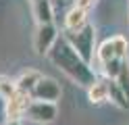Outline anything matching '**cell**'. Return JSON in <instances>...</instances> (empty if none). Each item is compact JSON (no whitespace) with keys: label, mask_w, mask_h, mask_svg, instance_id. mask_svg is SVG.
I'll use <instances>...</instances> for the list:
<instances>
[{"label":"cell","mask_w":129,"mask_h":125,"mask_svg":"<svg viewBox=\"0 0 129 125\" xmlns=\"http://www.w3.org/2000/svg\"><path fill=\"white\" fill-rule=\"evenodd\" d=\"M48 58L52 61V65L56 69H60L69 79H73L79 86H92L96 81V73L92 69L90 63H85L81 56L77 54V50L67 42V38H56V42L52 44V48L48 50Z\"/></svg>","instance_id":"6da1fadb"},{"label":"cell","mask_w":129,"mask_h":125,"mask_svg":"<svg viewBox=\"0 0 129 125\" xmlns=\"http://www.w3.org/2000/svg\"><path fill=\"white\" fill-rule=\"evenodd\" d=\"M64 38H67V42L71 46H73L77 50V54L83 58L85 63L94 61V44H96V29L94 25H83L81 29L77 31H64Z\"/></svg>","instance_id":"7a4b0ae2"},{"label":"cell","mask_w":129,"mask_h":125,"mask_svg":"<svg viewBox=\"0 0 129 125\" xmlns=\"http://www.w3.org/2000/svg\"><path fill=\"white\" fill-rule=\"evenodd\" d=\"M56 102H48V100H31L27 111H25V117L34 123H52L56 119Z\"/></svg>","instance_id":"3957f363"},{"label":"cell","mask_w":129,"mask_h":125,"mask_svg":"<svg viewBox=\"0 0 129 125\" xmlns=\"http://www.w3.org/2000/svg\"><path fill=\"white\" fill-rule=\"evenodd\" d=\"M31 102V94L23 90H17L11 98H6V104H4V115H6V121H19L23 115H25L27 106Z\"/></svg>","instance_id":"277c9868"},{"label":"cell","mask_w":129,"mask_h":125,"mask_svg":"<svg viewBox=\"0 0 129 125\" xmlns=\"http://www.w3.org/2000/svg\"><path fill=\"white\" fill-rule=\"evenodd\" d=\"M60 94H62L60 83L56 79H52V77H44V75H42V79L36 83V88L31 90V98L48 100V102H56V100L60 98Z\"/></svg>","instance_id":"5b68a950"},{"label":"cell","mask_w":129,"mask_h":125,"mask_svg":"<svg viewBox=\"0 0 129 125\" xmlns=\"http://www.w3.org/2000/svg\"><path fill=\"white\" fill-rule=\"evenodd\" d=\"M58 38V31H56L54 23H46V25H38V31H36V38H34V48H36V54L44 56L48 54V50L52 48V44Z\"/></svg>","instance_id":"8992f818"},{"label":"cell","mask_w":129,"mask_h":125,"mask_svg":"<svg viewBox=\"0 0 129 125\" xmlns=\"http://www.w3.org/2000/svg\"><path fill=\"white\" fill-rule=\"evenodd\" d=\"M83 25H87V11L73 4L69 8V13L64 15V31H77Z\"/></svg>","instance_id":"52a82bcc"},{"label":"cell","mask_w":129,"mask_h":125,"mask_svg":"<svg viewBox=\"0 0 129 125\" xmlns=\"http://www.w3.org/2000/svg\"><path fill=\"white\" fill-rule=\"evenodd\" d=\"M34 17L38 25L54 23V4L52 0H36L34 2Z\"/></svg>","instance_id":"ba28073f"},{"label":"cell","mask_w":129,"mask_h":125,"mask_svg":"<svg viewBox=\"0 0 129 125\" xmlns=\"http://www.w3.org/2000/svg\"><path fill=\"white\" fill-rule=\"evenodd\" d=\"M87 98L94 104L108 100V79H96L92 86H87Z\"/></svg>","instance_id":"9c48e42d"},{"label":"cell","mask_w":129,"mask_h":125,"mask_svg":"<svg viewBox=\"0 0 129 125\" xmlns=\"http://www.w3.org/2000/svg\"><path fill=\"white\" fill-rule=\"evenodd\" d=\"M42 79V73L36 71V69H27V71H23L19 75V79H15L17 81V88L23 90V92H27V94H31V90L36 88V83Z\"/></svg>","instance_id":"30bf717a"},{"label":"cell","mask_w":129,"mask_h":125,"mask_svg":"<svg viewBox=\"0 0 129 125\" xmlns=\"http://www.w3.org/2000/svg\"><path fill=\"white\" fill-rule=\"evenodd\" d=\"M108 98H110V102H115L119 108H129V100L123 94V90L117 86L115 79H108Z\"/></svg>","instance_id":"8fae6325"},{"label":"cell","mask_w":129,"mask_h":125,"mask_svg":"<svg viewBox=\"0 0 129 125\" xmlns=\"http://www.w3.org/2000/svg\"><path fill=\"white\" fill-rule=\"evenodd\" d=\"M115 81H117V86L123 90V94L129 100V61H127V58L121 63V71H119V75L115 77Z\"/></svg>","instance_id":"7c38bea8"},{"label":"cell","mask_w":129,"mask_h":125,"mask_svg":"<svg viewBox=\"0 0 129 125\" xmlns=\"http://www.w3.org/2000/svg\"><path fill=\"white\" fill-rule=\"evenodd\" d=\"M110 42H112V46H115V54H117V58L125 61V58L129 56V42H127L123 36H115V38H110Z\"/></svg>","instance_id":"4fadbf2b"},{"label":"cell","mask_w":129,"mask_h":125,"mask_svg":"<svg viewBox=\"0 0 129 125\" xmlns=\"http://www.w3.org/2000/svg\"><path fill=\"white\" fill-rule=\"evenodd\" d=\"M17 81H13L11 77H6V75H0V98H11L15 92H17Z\"/></svg>","instance_id":"5bb4252c"},{"label":"cell","mask_w":129,"mask_h":125,"mask_svg":"<svg viewBox=\"0 0 129 125\" xmlns=\"http://www.w3.org/2000/svg\"><path fill=\"white\" fill-rule=\"evenodd\" d=\"M121 58H110V61H106V63H102V73H104V77L106 79H115L117 75H119V71H121Z\"/></svg>","instance_id":"9a60e30c"},{"label":"cell","mask_w":129,"mask_h":125,"mask_svg":"<svg viewBox=\"0 0 129 125\" xmlns=\"http://www.w3.org/2000/svg\"><path fill=\"white\" fill-rule=\"evenodd\" d=\"M98 61H100V65L102 63H106V61H110V58H117V54H115V46H112V42L110 40H106L104 44L98 48Z\"/></svg>","instance_id":"2e32d148"},{"label":"cell","mask_w":129,"mask_h":125,"mask_svg":"<svg viewBox=\"0 0 129 125\" xmlns=\"http://www.w3.org/2000/svg\"><path fill=\"white\" fill-rule=\"evenodd\" d=\"M94 2L96 0H75V6H79V8H90V6H94Z\"/></svg>","instance_id":"e0dca14e"},{"label":"cell","mask_w":129,"mask_h":125,"mask_svg":"<svg viewBox=\"0 0 129 125\" xmlns=\"http://www.w3.org/2000/svg\"><path fill=\"white\" fill-rule=\"evenodd\" d=\"M60 4V6H64V4H75V0H52V4Z\"/></svg>","instance_id":"ac0fdd59"},{"label":"cell","mask_w":129,"mask_h":125,"mask_svg":"<svg viewBox=\"0 0 129 125\" xmlns=\"http://www.w3.org/2000/svg\"><path fill=\"white\" fill-rule=\"evenodd\" d=\"M4 125H19V121H6Z\"/></svg>","instance_id":"d6986e66"},{"label":"cell","mask_w":129,"mask_h":125,"mask_svg":"<svg viewBox=\"0 0 129 125\" xmlns=\"http://www.w3.org/2000/svg\"><path fill=\"white\" fill-rule=\"evenodd\" d=\"M34 2H36V0H34Z\"/></svg>","instance_id":"ffe728a7"}]
</instances>
